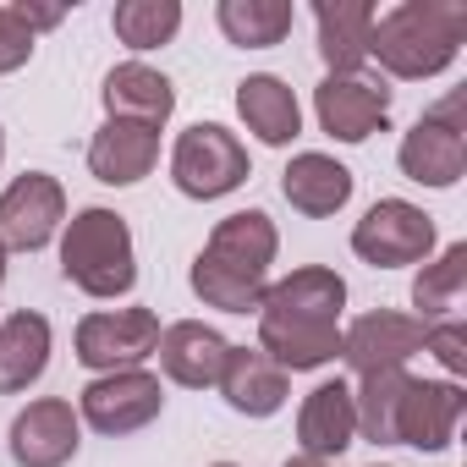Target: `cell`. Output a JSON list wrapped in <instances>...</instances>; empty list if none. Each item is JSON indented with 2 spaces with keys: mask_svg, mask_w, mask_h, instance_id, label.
<instances>
[{
  "mask_svg": "<svg viewBox=\"0 0 467 467\" xmlns=\"http://www.w3.org/2000/svg\"><path fill=\"white\" fill-rule=\"evenodd\" d=\"M281 254L275 220L265 209H237L225 214L203 254L192 259V292L198 303L220 308V314H259L265 292H270V265Z\"/></svg>",
  "mask_w": 467,
  "mask_h": 467,
  "instance_id": "1",
  "label": "cell"
},
{
  "mask_svg": "<svg viewBox=\"0 0 467 467\" xmlns=\"http://www.w3.org/2000/svg\"><path fill=\"white\" fill-rule=\"evenodd\" d=\"M462 39H467L462 0H401L385 17H374L368 56H379L390 78L423 83V78H440L462 56Z\"/></svg>",
  "mask_w": 467,
  "mask_h": 467,
  "instance_id": "2",
  "label": "cell"
},
{
  "mask_svg": "<svg viewBox=\"0 0 467 467\" xmlns=\"http://www.w3.org/2000/svg\"><path fill=\"white\" fill-rule=\"evenodd\" d=\"M61 275L88 297H127L138 286V254L127 214L88 203L61 225Z\"/></svg>",
  "mask_w": 467,
  "mask_h": 467,
  "instance_id": "3",
  "label": "cell"
},
{
  "mask_svg": "<svg viewBox=\"0 0 467 467\" xmlns=\"http://www.w3.org/2000/svg\"><path fill=\"white\" fill-rule=\"evenodd\" d=\"M248 176H254V165H248L243 138L231 132V127H220V121L187 127V132L176 138V149H171V182H176L182 198L209 203V198L237 192Z\"/></svg>",
  "mask_w": 467,
  "mask_h": 467,
  "instance_id": "4",
  "label": "cell"
},
{
  "mask_svg": "<svg viewBox=\"0 0 467 467\" xmlns=\"http://www.w3.org/2000/svg\"><path fill=\"white\" fill-rule=\"evenodd\" d=\"M462 132H467L462 127V94H451L434 110H423L412 121V132L401 138V149H396L401 176L418 182V187H440V192L456 187L462 171H467V138Z\"/></svg>",
  "mask_w": 467,
  "mask_h": 467,
  "instance_id": "5",
  "label": "cell"
},
{
  "mask_svg": "<svg viewBox=\"0 0 467 467\" xmlns=\"http://www.w3.org/2000/svg\"><path fill=\"white\" fill-rule=\"evenodd\" d=\"M352 254L363 265H374V270L429 265V254H434V220L418 203H407V198H379L352 225Z\"/></svg>",
  "mask_w": 467,
  "mask_h": 467,
  "instance_id": "6",
  "label": "cell"
},
{
  "mask_svg": "<svg viewBox=\"0 0 467 467\" xmlns=\"http://www.w3.org/2000/svg\"><path fill=\"white\" fill-rule=\"evenodd\" d=\"M160 407H165L160 374H149V368H116V374H94V379L83 385L78 418H83L94 434L121 440V434L149 429V423L160 418Z\"/></svg>",
  "mask_w": 467,
  "mask_h": 467,
  "instance_id": "7",
  "label": "cell"
},
{
  "mask_svg": "<svg viewBox=\"0 0 467 467\" xmlns=\"http://www.w3.org/2000/svg\"><path fill=\"white\" fill-rule=\"evenodd\" d=\"M67 225V192L45 171H23L6 192H0V248L39 254L56 231Z\"/></svg>",
  "mask_w": 467,
  "mask_h": 467,
  "instance_id": "8",
  "label": "cell"
},
{
  "mask_svg": "<svg viewBox=\"0 0 467 467\" xmlns=\"http://www.w3.org/2000/svg\"><path fill=\"white\" fill-rule=\"evenodd\" d=\"M160 347V319L149 308H105L78 325V363L94 374L138 368Z\"/></svg>",
  "mask_w": 467,
  "mask_h": 467,
  "instance_id": "9",
  "label": "cell"
},
{
  "mask_svg": "<svg viewBox=\"0 0 467 467\" xmlns=\"http://www.w3.org/2000/svg\"><path fill=\"white\" fill-rule=\"evenodd\" d=\"M462 412H467V390L456 379H412L401 385V412H396V445H412V451H451L456 429H462Z\"/></svg>",
  "mask_w": 467,
  "mask_h": 467,
  "instance_id": "10",
  "label": "cell"
},
{
  "mask_svg": "<svg viewBox=\"0 0 467 467\" xmlns=\"http://www.w3.org/2000/svg\"><path fill=\"white\" fill-rule=\"evenodd\" d=\"M314 116L336 143H368L374 132H385L390 121V88L379 78H325L314 88Z\"/></svg>",
  "mask_w": 467,
  "mask_h": 467,
  "instance_id": "11",
  "label": "cell"
},
{
  "mask_svg": "<svg viewBox=\"0 0 467 467\" xmlns=\"http://www.w3.org/2000/svg\"><path fill=\"white\" fill-rule=\"evenodd\" d=\"M423 330L412 314H390V308H374L363 319H352L341 330V358L347 368L363 379V374H385V368H407V358L423 352Z\"/></svg>",
  "mask_w": 467,
  "mask_h": 467,
  "instance_id": "12",
  "label": "cell"
},
{
  "mask_svg": "<svg viewBox=\"0 0 467 467\" xmlns=\"http://www.w3.org/2000/svg\"><path fill=\"white\" fill-rule=\"evenodd\" d=\"M83 445V418L61 396H39L12 418V462L17 467H67Z\"/></svg>",
  "mask_w": 467,
  "mask_h": 467,
  "instance_id": "13",
  "label": "cell"
},
{
  "mask_svg": "<svg viewBox=\"0 0 467 467\" xmlns=\"http://www.w3.org/2000/svg\"><path fill=\"white\" fill-rule=\"evenodd\" d=\"M259 352L292 374L303 368H325L341 358V325L336 319H314V314H281V308H259Z\"/></svg>",
  "mask_w": 467,
  "mask_h": 467,
  "instance_id": "14",
  "label": "cell"
},
{
  "mask_svg": "<svg viewBox=\"0 0 467 467\" xmlns=\"http://www.w3.org/2000/svg\"><path fill=\"white\" fill-rule=\"evenodd\" d=\"M154 358H160L165 379H176L187 390H209V385H220V368L231 358V341L214 325H203V319H176V325L160 330Z\"/></svg>",
  "mask_w": 467,
  "mask_h": 467,
  "instance_id": "15",
  "label": "cell"
},
{
  "mask_svg": "<svg viewBox=\"0 0 467 467\" xmlns=\"http://www.w3.org/2000/svg\"><path fill=\"white\" fill-rule=\"evenodd\" d=\"M352 440H358L352 385H341V379L314 385V390L303 396V412H297V445H303V456H314V462H336Z\"/></svg>",
  "mask_w": 467,
  "mask_h": 467,
  "instance_id": "16",
  "label": "cell"
},
{
  "mask_svg": "<svg viewBox=\"0 0 467 467\" xmlns=\"http://www.w3.org/2000/svg\"><path fill=\"white\" fill-rule=\"evenodd\" d=\"M154 160H160V132L143 127V121H110V116H105V127H99L94 143H88V171H94V182H105V187H132V182H143V176L154 171Z\"/></svg>",
  "mask_w": 467,
  "mask_h": 467,
  "instance_id": "17",
  "label": "cell"
},
{
  "mask_svg": "<svg viewBox=\"0 0 467 467\" xmlns=\"http://www.w3.org/2000/svg\"><path fill=\"white\" fill-rule=\"evenodd\" d=\"M220 396L243 418H275L286 407V368L270 363L259 347H231V358L220 368Z\"/></svg>",
  "mask_w": 467,
  "mask_h": 467,
  "instance_id": "18",
  "label": "cell"
},
{
  "mask_svg": "<svg viewBox=\"0 0 467 467\" xmlns=\"http://www.w3.org/2000/svg\"><path fill=\"white\" fill-rule=\"evenodd\" d=\"M374 0H319L314 28H319V56L330 78H352L368 61V34H374Z\"/></svg>",
  "mask_w": 467,
  "mask_h": 467,
  "instance_id": "19",
  "label": "cell"
},
{
  "mask_svg": "<svg viewBox=\"0 0 467 467\" xmlns=\"http://www.w3.org/2000/svg\"><path fill=\"white\" fill-rule=\"evenodd\" d=\"M281 192L297 214L325 220V214H341L352 203V171L341 160L308 149V154H292V165L281 171Z\"/></svg>",
  "mask_w": 467,
  "mask_h": 467,
  "instance_id": "20",
  "label": "cell"
},
{
  "mask_svg": "<svg viewBox=\"0 0 467 467\" xmlns=\"http://www.w3.org/2000/svg\"><path fill=\"white\" fill-rule=\"evenodd\" d=\"M105 110H110V121H143L160 132L176 110V88L165 72H154L143 61H121L105 78Z\"/></svg>",
  "mask_w": 467,
  "mask_h": 467,
  "instance_id": "21",
  "label": "cell"
},
{
  "mask_svg": "<svg viewBox=\"0 0 467 467\" xmlns=\"http://www.w3.org/2000/svg\"><path fill=\"white\" fill-rule=\"evenodd\" d=\"M237 116L248 121V132L265 149H286L303 132V105L275 72H254V78L237 83Z\"/></svg>",
  "mask_w": 467,
  "mask_h": 467,
  "instance_id": "22",
  "label": "cell"
},
{
  "mask_svg": "<svg viewBox=\"0 0 467 467\" xmlns=\"http://www.w3.org/2000/svg\"><path fill=\"white\" fill-rule=\"evenodd\" d=\"M45 368H50V319L34 308L0 319V396L28 390Z\"/></svg>",
  "mask_w": 467,
  "mask_h": 467,
  "instance_id": "23",
  "label": "cell"
},
{
  "mask_svg": "<svg viewBox=\"0 0 467 467\" xmlns=\"http://www.w3.org/2000/svg\"><path fill=\"white\" fill-rule=\"evenodd\" d=\"M214 23H220V34L237 50H275L292 34L297 6H292V0H220Z\"/></svg>",
  "mask_w": 467,
  "mask_h": 467,
  "instance_id": "24",
  "label": "cell"
},
{
  "mask_svg": "<svg viewBox=\"0 0 467 467\" xmlns=\"http://www.w3.org/2000/svg\"><path fill=\"white\" fill-rule=\"evenodd\" d=\"M259 308H281V314H314V319H336L341 325V308H347V281L325 265H303L292 270L286 281H275L265 292Z\"/></svg>",
  "mask_w": 467,
  "mask_h": 467,
  "instance_id": "25",
  "label": "cell"
},
{
  "mask_svg": "<svg viewBox=\"0 0 467 467\" xmlns=\"http://www.w3.org/2000/svg\"><path fill=\"white\" fill-rule=\"evenodd\" d=\"M462 286H467V243H451V248H445L434 265H423V270H418V281H412V308H418V325L456 319Z\"/></svg>",
  "mask_w": 467,
  "mask_h": 467,
  "instance_id": "26",
  "label": "cell"
},
{
  "mask_svg": "<svg viewBox=\"0 0 467 467\" xmlns=\"http://www.w3.org/2000/svg\"><path fill=\"white\" fill-rule=\"evenodd\" d=\"M401 385H407V368H385V374H363V379H358L352 407H358V434H363V440H374V445H396Z\"/></svg>",
  "mask_w": 467,
  "mask_h": 467,
  "instance_id": "27",
  "label": "cell"
},
{
  "mask_svg": "<svg viewBox=\"0 0 467 467\" xmlns=\"http://www.w3.org/2000/svg\"><path fill=\"white\" fill-rule=\"evenodd\" d=\"M110 28L127 50H160L182 34V0H121Z\"/></svg>",
  "mask_w": 467,
  "mask_h": 467,
  "instance_id": "28",
  "label": "cell"
},
{
  "mask_svg": "<svg viewBox=\"0 0 467 467\" xmlns=\"http://www.w3.org/2000/svg\"><path fill=\"white\" fill-rule=\"evenodd\" d=\"M423 352H434V363H440L451 379L467 374V325H462V319L429 325V330H423Z\"/></svg>",
  "mask_w": 467,
  "mask_h": 467,
  "instance_id": "29",
  "label": "cell"
},
{
  "mask_svg": "<svg viewBox=\"0 0 467 467\" xmlns=\"http://www.w3.org/2000/svg\"><path fill=\"white\" fill-rule=\"evenodd\" d=\"M28 56H34V34L17 23V12H12V6H0V72L28 67Z\"/></svg>",
  "mask_w": 467,
  "mask_h": 467,
  "instance_id": "30",
  "label": "cell"
},
{
  "mask_svg": "<svg viewBox=\"0 0 467 467\" xmlns=\"http://www.w3.org/2000/svg\"><path fill=\"white\" fill-rule=\"evenodd\" d=\"M12 12H17V23H23L34 39H39V28H61V23H67V6H39V0H17Z\"/></svg>",
  "mask_w": 467,
  "mask_h": 467,
  "instance_id": "31",
  "label": "cell"
},
{
  "mask_svg": "<svg viewBox=\"0 0 467 467\" xmlns=\"http://www.w3.org/2000/svg\"><path fill=\"white\" fill-rule=\"evenodd\" d=\"M286 467H330V462H314V456H292Z\"/></svg>",
  "mask_w": 467,
  "mask_h": 467,
  "instance_id": "32",
  "label": "cell"
},
{
  "mask_svg": "<svg viewBox=\"0 0 467 467\" xmlns=\"http://www.w3.org/2000/svg\"><path fill=\"white\" fill-rule=\"evenodd\" d=\"M0 286H6V248H0Z\"/></svg>",
  "mask_w": 467,
  "mask_h": 467,
  "instance_id": "33",
  "label": "cell"
},
{
  "mask_svg": "<svg viewBox=\"0 0 467 467\" xmlns=\"http://www.w3.org/2000/svg\"><path fill=\"white\" fill-rule=\"evenodd\" d=\"M0 160H6V132H0Z\"/></svg>",
  "mask_w": 467,
  "mask_h": 467,
  "instance_id": "34",
  "label": "cell"
},
{
  "mask_svg": "<svg viewBox=\"0 0 467 467\" xmlns=\"http://www.w3.org/2000/svg\"><path fill=\"white\" fill-rule=\"evenodd\" d=\"M214 467H237V462H214Z\"/></svg>",
  "mask_w": 467,
  "mask_h": 467,
  "instance_id": "35",
  "label": "cell"
}]
</instances>
